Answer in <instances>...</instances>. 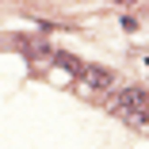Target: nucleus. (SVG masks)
I'll list each match as a JSON object with an SVG mask.
<instances>
[{"label": "nucleus", "instance_id": "nucleus-1", "mask_svg": "<svg viewBox=\"0 0 149 149\" xmlns=\"http://www.w3.org/2000/svg\"><path fill=\"white\" fill-rule=\"evenodd\" d=\"M111 111L118 118H126L130 126H145L149 123V92H141V88H126V92H118L111 100Z\"/></svg>", "mask_w": 149, "mask_h": 149}, {"label": "nucleus", "instance_id": "nucleus-2", "mask_svg": "<svg viewBox=\"0 0 149 149\" xmlns=\"http://www.w3.org/2000/svg\"><path fill=\"white\" fill-rule=\"evenodd\" d=\"M84 80H88V88H111V73L100 69V65H88L84 69Z\"/></svg>", "mask_w": 149, "mask_h": 149}]
</instances>
